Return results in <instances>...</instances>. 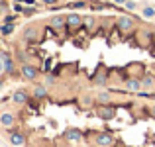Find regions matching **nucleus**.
<instances>
[{
    "mask_svg": "<svg viewBox=\"0 0 155 147\" xmlns=\"http://www.w3.org/2000/svg\"><path fill=\"white\" fill-rule=\"evenodd\" d=\"M132 26H134V22H132V18H128V16H122V18L118 20V28H120L122 31H128Z\"/></svg>",
    "mask_w": 155,
    "mask_h": 147,
    "instance_id": "obj_1",
    "label": "nucleus"
},
{
    "mask_svg": "<svg viewBox=\"0 0 155 147\" xmlns=\"http://www.w3.org/2000/svg\"><path fill=\"white\" fill-rule=\"evenodd\" d=\"M96 143L102 145V147H108V145H112V143H114V137L110 136V133H102V136L96 137Z\"/></svg>",
    "mask_w": 155,
    "mask_h": 147,
    "instance_id": "obj_2",
    "label": "nucleus"
},
{
    "mask_svg": "<svg viewBox=\"0 0 155 147\" xmlns=\"http://www.w3.org/2000/svg\"><path fill=\"white\" fill-rule=\"evenodd\" d=\"M141 80H137V79H130V80H126V88L128 90H132V92H137V90H141Z\"/></svg>",
    "mask_w": 155,
    "mask_h": 147,
    "instance_id": "obj_3",
    "label": "nucleus"
},
{
    "mask_svg": "<svg viewBox=\"0 0 155 147\" xmlns=\"http://www.w3.org/2000/svg\"><path fill=\"white\" fill-rule=\"evenodd\" d=\"M81 24H83V18H81L79 14H71V16H67V26H69V28H79Z\"/></svg>",
    "mask_w": 155,
    "mask_h": 147,
    "instance_id": "obj_4",
    "label": "nucleus"
},
{
    "mask_svg": "<svg viewBox=\"0 0 155 147\" xmlns=\"http://www.w3.org/2000/svg\"><path fill=\"white\" fill-rule=\"evenodd\" d=\"M0 122H2L4 128H12V126H14V122H16V118L12 116V114L4 112V114H2V118H0Z\"/></svg>",
    "mask_w": 155,
    "mask_h": 147,
    "instance_id": "obj_5",
    "label": "nucleus"
},
{
    "mask_svg": "<svg viewBox=\"0 0 155 147\" xmlns=\"http://www.w3.org/2000/svg\"><path fill=\"white\" fill-rule=\"evenodd\" d=\"M10 143L14 147H22L24 143H26V139H24L22 133H12V136H10Z\"/></svg>",
    "mask_w": 155,
    "mask_h": 147,
    "instance_id": "obj_6",
    "label": "nucleus"
},
{
    "mask_svg": "<svg viewBox=\"0 0 155 147\" xmlns=\"http://www.w3.org/2000/svg\"><path fill=\"white\" fill-rule=\"evenodd\" d=\"M22 75L26 77V79H35V77H38V71H35L34 67H30V65H24L22 67Z\"/></svg>",
    "mask_w": 155,
    "mask_h": 147,
    "instance_id": "obj_7",
    "label": "nucleus"
},
{
    "mask_svg": "<svg viewBox=\"0 0 155 147\" xmlns=\"http://www.w3.org/2000/svg\"><path fill=\"white\" fill-rule=\"evenodd\" d=\"M2 61H4V71H6V73H12L14 65H12V59H10V55H8L6 51H2Z\"/></svg>",
    "mask_w": 155,
    "mask_h": 147,
    "instance_id": "obj_8",
    "label": "nucleus"
},
{
    "mask_svg": "<svg viewBox=\"0 0 155 147\" xmlns=\"http://www.w3.org/2000/svg\"><path fill=\"white\" fill-rule=\"evenodd\" d=\"M12 100H14L16 104H24V102H28V94H26V92H22V90H18V92H14Z\"/></svg>",
    "mask_w": 155,
    "mask_h": 147,
    "instance_id": "obj_9",
    "label": "nucleus"
},
{
    "mask_svg": "<svg viewBox=\"0 0 155 147\" xmlns=\"http://www.w3.org/2000/svg\"><path fill=\"white\" fill-rule=\"evenodd\" d=\"M141 16H143V18H147V20L155 18V8L153 6H143V8H141Z\"/></svg>",
    "mask_w": 155,
    "mask_h": 147,
    "instance_id": "obj_10",
    "label": "nucleus"
},
{
    "mask_svg": "<svg viewBox=\"0 0 155 147\" xmlns=\"http://www.w3.org/2000/svg\"><path fill=\"white\" fill-rule=\"evenodd\" d=\"M63 18H61V16H55V18H51L49 20V26L51 28H55V30H59V28H63Z\"/></svg>",
    "mask_w": 155,
    "mask_h": 147,
    "instance_id": "obj_11",
    "label": "nucleus"
},
{
    "mask_svg": "<svg viewBox=\"0 0 155 147\" xmlns=\"http://www.w3.org/2000/svg\"><path fill=\"white\" fill-rule=\"evenodd\" d=\"M65 136H67L69 141H79V139H81V132H77V129H69Z\"/></svg>",
    "mask_w": 155,
    "mask_h": 147,
    "instance_id": "obj_12",
    "label": "nucleus"
},
{
    "mask_svg": "<svg viewBox=\"0 0 155 147\" xmlns=\"http://www.w3.org/2000/svg\"><path fill=\"white\" fill-rule=\"evenodd\" d=\"M14 28L16 26H12V24H4V26H2V34L4 35H10L12 31H14Z\"/></svg>",
    "mask_w": 155,
    "mask_h": 147,
    "instance_id": "obj_13",
    "label": "nucleus"
},
{
    "mask_svg": "<svg viewBox=\"0 0 155 147\" xmlns=\"http://www.w3.org/2000/svg\"><path fill=\"white\" fill-rule=\"evenodd\" d=\"M34 94L38 96V98H45V96H47V90H45L43 87H38V88H35V92H34Z\"/></svg>",
    "mask_w": 155,
    "mask_h": 147,
    "instance_id": "obj_14",
    "label": "nucleus"
},
{
    "mask_svg": "<svg viewBox=\"0 0 155 147\" xmlns=\"http://www.w3.org/2000/svg\"><path fill=\"white\" fill-rule=\"evenodd\" d=\"M141 83H143V87H151V84H153V79H151V77H145Z\"/></svg>",
    "mask_w": 155,
    "mask_h": 147,
    "instance_id": "obj_15",
    "label": "nucleus"
},
{
    "mask_svg": "<svg viewBox=\"0 0 155 147\" xmlns=\"http://www.w3.org/2000/svg\"><path fill=\"white\" fill-rule=\"evenodd\" d=\"M126 8H128V10H136L137 4H136V2H132V0H128V2H126Z\"/></svg>",
    "mask_w": 155,
    "mask_h": 147,
    "instance_id": "obj_16",
    "label": "nucleus"
},
{
    "mask_svg": "<svg viewBox=\"0 0 155 147\" xmlns=\"http://www.w3.org/2000/svg\"><path fill=\"white\" fill-rule=\"evenodd\" d=\"M98 100H100V102H108V100H110V96L106 94V92H102V94L98 96Z\"/></svg>",
    "mask_w": 155,
    "mask_h": 147,
    "instance_id": "obj_17",
    "label": "nucleus"
},
{
    "mask_svg": "<svg viewBox=\"0 0 155 147\" xmlns=\"http://www.w3.org/2000/svg\"><path fill=\"white\" fill-rule=\"evenodd\" d=\"M100 114H102V116H104V118H108V116H112V110H108V108H104V110H102V112H100Z\"/></svg>",
    "mask_w": 155,
    "mask_h": 147,
    "instance_id": "obj_18",
    "label": "nucleus"
},
{
    "mask_svg": "<svg viewBox=\"0 0 155 147\" xmlns=\"http://www.w3.org/2000/svg\"><path fill=\"white\" fill-rule=\"evenodd\" d=\"M24 4H28V6H35V0H22Z\"/></svg>",
    "mask_w": 155,
    "mask_h": 147,
    "instance_id": "obj_19",
    "label": "nucleus"
},
{
    "mask_svg": "<svg viewBox=\"0 0 155 147\" xmlns=\"http://www.w3.org/2000/svg\"><path fill=\"white\" fill-rule=\"evenodd\" d=\"M73 8H83L84 6V2H75V4H71Z\"/></svg>",
    "mask_w": 155,
    "mask_h": 147,
    "instance_id": "obj_20",
    "label": "nucleus"
},
{
    "mask_svg": "<svg viewBox=\"0 0 155 147\" xmlns=\"http://www.w3.org/2000/svg\"><path fill=\"white\" fill-rule=\"evenodd\" d=\"M12 20H14V16H6V18H4V22H6V24H12Z\"/></svg>",
    "mask_w": 155,
    "mask_h": 147,
    "instance_id": "obj_21",
    "label": "nucleus"
},
{
    "mask_svg": "<svg viewBox=\"0 0 155 147\" xmlns=\"http://www.w3.org/2000/svg\"><path fill=\"white\" fill-rule=\"evenodd\" d=\"M43 69H45V71H49V69H51V61H45V67H43Z\"/></svg>",
    "mask_w": 155,
    "mask_h": 147,
    "instance_id": "obj_22",
    "label": "nucleus"
},
{
    "mask_svg": "<svg viewBox=\"0 0 155 147\" xmlns=\"http://www.w3.org/2000/svg\"><path fill=\"white\" fill-rule=\"evenodd\" d=\"M43 2H45V4H49V6H51V4H55L57 0H43Z\"/></svg>",
    "mask_w": 155,
    "mask_h": 147,
    "instance_id": "obj_23",
    "label": "nucleus"
},
{
    "mask_svg": "<svg viewBox=\"0 0 155 147\" xmlns=\"http://www.w3.org/2000/svg\"><path fill=\"white\" fill-rule=\"evenodd\" d=\"M114 2H118V4H126L128 0H114Z\"/></svg>",
    "mask_w": 155,
    "mask_h": 147,
    "instance_id": "obj_24",
    "label": "nucleus"
},
{
    "mask_svg": "<svg viewBox=\"0 0 155 147\" xmlns=\"http://www.w3.org/2000/svg\"><path fill=\"white\" fill-rule=\"evenodd\" d=\"M153 114H155V108H153Z\"/></svg>",
    "mask_w": 155,
    "mask_h": 147,
    "instance_id": "obj_25",
    "label": "nucleus"
}]
</instances>
